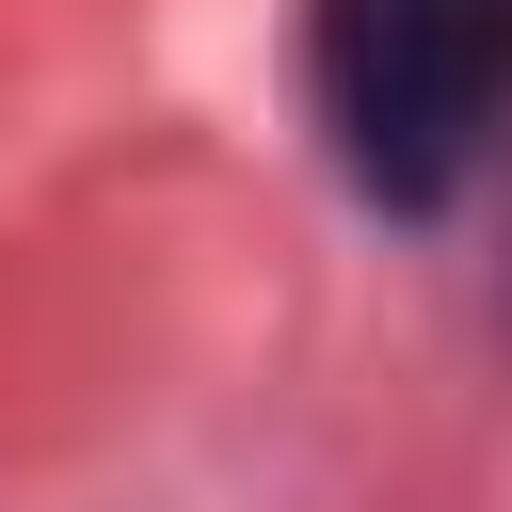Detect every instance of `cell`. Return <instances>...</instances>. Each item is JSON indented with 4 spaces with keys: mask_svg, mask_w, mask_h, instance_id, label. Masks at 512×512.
<instances>
[{
    "mask_svg": "<svg viewBox=\"0 0 512 512\" xmlns=\"http://www.w3.org/2000/svg\"><path fill=\"white\" fill-rule=\"evenodd\" d=\"M304 112L384 224H448L512 160V0H304Z\"/></svg>",
    "mask_w": 512,
    "mask_h": 512,
    "instance_id": "6da1fadb",
    "label": "cell"
}]
</instances>
